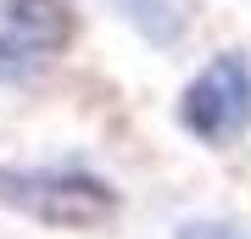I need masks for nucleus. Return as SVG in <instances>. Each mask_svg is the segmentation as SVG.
I'll return each instance as SVG.
<instances>
[{
    "label": "nucleus",
    "mask_w": 251,
    "mask_h": 239,
    "mask_svg": "<svg viewBox=\"0 0 251 239\" xmlns=\"http://www.w3.org/2000/svg\"><path fill=\"white\" fill-rule=\"evenodd\" d=\"M173 239H246L234 222H218V217H190L173 228Z\"/></svg>",
    "instance_id": "20e7f679"
},
{
    "label": "nucleus",
    "mask_w": 251,
    "mask_h": 239,
    "mask_svg": "<svg viewBox=\"0 0 251 239\" xmlns=\"http://www.w3.org/2000/svg\"><path fill=\"white\" fill-rule=\"evenodd\" d=\"M179 123L201 145H229L251 128V62L240 50L212 56L179 95Z\"/></svg>",
    "instance_id": "7ed1b4c3"
},
{
    "label": "nucleus",
    "mask_w": 251,
    "mask_h": 239,
    "mask_svg": "<svg viewBox=\"0 0 251 239\" xmlns=\"http://www.w3.org/2000/svg\"><path fill=\"white\" fill-rule=\"evenodd\" d=\"M78 11L67 0H0V84H28L62 62Z\"/></svg>",
    "instance_id": "f03ea898"
},
{
    "label": "nucleus",
    "mask_w": 251,
    "mask_h": 239,
    "mask_svg": "<svg viewBox=\"0 0 251 239\" xmlns=\"http://www.w3.org/2000/svg\"><path fill=\"white\" fill-rule=\"evenodd\" d=\"M0 206L23 212L28 222H45V228L90 234L117 217V189L106 178L73 167H0Z\"/></svg>",
    "instance_id": "f257e3e1"
}]
</instances>
